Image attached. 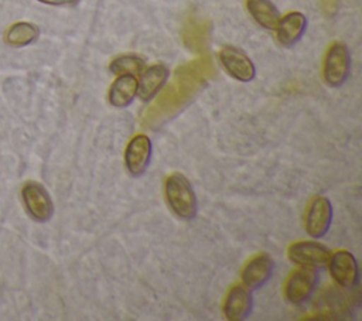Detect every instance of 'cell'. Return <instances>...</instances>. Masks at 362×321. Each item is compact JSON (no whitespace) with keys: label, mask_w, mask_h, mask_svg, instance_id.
Wrapping results in <instances>:
<instances>
[{"label":"cell","mask_w":362,"mask_h":321,"mask_svg":"<svg viewBox=\"0 0 362 321\" xmlns=\"http://www.w3.org/2000/svg\"><path fill=\"white\" fill-rule=\"evenodd\" d=\"M252 304L253 300L249 288L242 284H235L226 294L223 314L229 321H242L250 315Z\"/></svg>","instance_id":"12"},{"label":"cell","mask_w":362,"mask_h":321,"mask_svg":"<svg viewBox=\"0 0 362 321\" xmlns=\"http://www.w3.org/2000/svg\"><path fill=\"white\" fill-rule=\"evenodd\" d=\"M146 66V61L137 54H123L112 59L109 69L115 75H139Z\"/></svg>","instance_id":"19"},{"label":"cell","mask_w":362,"mask_h":321,"mask_svg":"<svg viewBox=\"0 0 362 321\" xmlns=\"http://www.w3.org/2000/svg\"><path fill=\"white\" fill-rule=\"evenodd\" d=\"M164 194L170 209L181 219H192L198 211L197 195L188 178L181 173H173L165 178Z\"/></svg>","instance_id":"2"},{"label":"cell","mask_w":362,"mask_h":321,"mask_svg":"<svg viewBox=\"0 0 362 321\" xmlns=\"http://www.w3.org/2000/svg\"><path fill=\"white\" fill-rule=\"evenodd\" d=\"M137 95V78L136 75H117L110 85L107 99L115 107L129 106Z\"/></svg>","instance_id":"15"},{"label":"cell","mask_w":362,"mask_h":321,"mask_svg":"<svg viewBox=\"0 0 362 321\" xmlns=\"http://www.w3.org/2000/svg\"><path fill=\"white\" fill-rule=\"evenodd\" d=\"M274 263L267 253L253 256L242 270V283L247 288H259L272 277Z\"/></svg>","instance_id":"13"},{"label":"cell","mask_w":362,"mask_h":321,"mask_svg":"<svg viewBox=\"0 0 362 321\" xmlns=\"http://www.w3.org/2000/svg\"><path fill=\"white\" fill-rule=\"evenodd\" d=\"M318 274L315 267L301 266L300 269L294 270L286 281L284 286V296L288 303L291 304H303L308 300L317 286Z\"/></svg>","instance_id":"5"},{"label":"cell","mask_w":362,"mask_h":321,"mask_svg":"<svg viewBox=\"0 0 362 321\" xmlns=\"http://www.w3.org/2000/svg\"><path fill=\"white\" fill-rule=\"evenodd\" d=\"M307 27V18L300 11H290L286 16L280 17L276 25L277 41L283 47H291L303 37Z\"/></svg>","instance_id":"14"},{"label":"cell","mask_w":362,"mask_h":321,"mask_svg":"<svg viewBox=\"0 0 362 321\" xmlns=\"http://www.w3.org/2000/svg\"><path fill=\"white\" fill-rule=\"evenodd\" d=\"M351 72V55L344 42L335 41L329 45L322 65V76L328 86L338 88L349 76Z\"/></svg>","instance_id":"3"},{"label":"cell","mask_w":362,"mask_h":321,"mask_svg":"<svg viewBox=\"0 0 362 321\" xmlns=\"http://www.w3.org/2000/svg\"><path fill=\"white\" fill-rule=\"evenodd\" d=\"M38 35H40V28L35 24L20 21L13 24L6 31L4 41L11 47H23L35 41Z\"/></svg>","instance_id":"18"},{"label":"cell","mask_w":362,"mask_h":321,"mask_svg":"<svg viewBox=\"0 0 362 321\" xmlns=\"http://www.w3.org/2000/svg\"><path fill=\"white\" fill-rule=\"evenodd\" d=\"M21 198L28 214L38 222H45L52 216L54 205L48 191L35 181H28L21 188Z\"/></svg>","instance_id":"6"},{"label":"cell","mask_w":362,"mask_h":321,"mask_svg":"<svg viewBox=\"0 0 362 321\" xmlns=\"http://www.w3.org/2000/svg\"><path fill=\"white\" fill-rule=\"evenodd\" d=\"M170 76V69L164 64H154L141 71L137 79V95L143 102L151 100L160 93Z\"/></svg>","instance_id":"11"},{"label":"cell","mask_w":362,"mask_h":321,"mask_svg":"<svg viewBox=\"0 0 362 321\" xmlns=\"http://www.w3.org/2000/svg\"><path fill=\"white\" fill-rule=\"evenodd\" d=\"M246 8L252 18L266 30H274L280 20V13L270 0H246Z\"/></svg>","instance_id":"17"},{"label":"cell","mask_w":362,"mask_h":321,"mask_svg":"<svg viewBox=\"0 0 362 321\" xmlns=\"http://www.w3.org/2000/svg\"><path fill=\"white\" fill-rule=\"evenodd\" d=\"M328 270L332 280L345 290H354L359 284V269L355 256L348 250L331 253Z\"/></svg>","instance_id":"4"},{"label":"cell","mask_w":362,"mask_h":321,"mask_svg":"<svg viewBox=\"0 0 362 321\" xmlns=\"http://www.w3.org/2000/svg\"><path fill=\"white\" fill-rule=\"evenodd\" d=\"M219 61L225 71L240 82H249L256 75V68L250 58L240 49L233 45H225L219 49Z\"/></svg>","instance_id":"7"},{"label":"cell","mask_w":362,"mask_h":321,"mask_svg":"<svg viewBox=\"0 0 362 321\" xmlns=\"http://www.w3.org/2000/svg\"><path fill=\"white\" fill-rule=\"evenodd\" d=\"M332 222V205L327 197L314 198L305 212V232L308 236L318 239L322 238Z\"/></svg>","instance_id":"8"},{"label":"cell","mask_w":362,"mask_h":321,"mask_svg":"<svg viewBox=\"0 0 362 321\" xmlns=\"http://www.w3.org/2000/svg\"><path fill=\"white\" fill-rule=\"evenodd\" d=\"M38 1L49 6H75L79 3V0H38Z\"/></svg>","instance_id":"20"},{"label":"cell","mask_w":362,"mask_h":321,"mask_svg":"<svg viewBox=\"0 0 362 321\" xmlns=\"http://www.w3.org/2000/svg\"><path fill=\"white\" fill-rule=\"evenodd\" d=\"M214 64L206 55L178 66L174 74V79L164 89L150 110L158 113V116H161L163 112L167 115L177 112V109L182 107V105L198 92V89L214 75Z\"/></svg>","instance_id":"1"},{"label":"cell","mask_w":362,"mask_h":321,"mask_svg":"<svg viewBox=\"0 0 362 321\" xmlns=\"http://www.w3.org/2000/svg\"><path fill=\"white\" fill-rule=\"evenodd\" d=\"M151 140L147 134H136L130 139L124 150V167L130 175L144 174L151 158Z\"/></svg>","instance_id":"10"},{"label":"cell","mask_w":362,"mask_h":321,"mask_svg":"<svg viewBox=\"0 0 362 321\" xmlns=\"http://www.w3.org/2000/svg\"><path fill=\"white\" fill-rule=\"evenodd\" d=\"M208 37H209V24L205 20L197 17L195 14H191L185 20L182 27V38L185 45L194 51L202 49L206 45Z\"/></svg>","instance_id":"16"},{"label":"cell","mask_w":362,"mask_h":321,"mask_svg":"<svg viewBox=\"0 0 362 321\" xmlns=\"http://www.w3.org/2000/svg\"><path fill=\"white\" fill-rule=\"evenodd\" d=\"M287 256L294 264L310 266L317 269L328 263L331 252L322 243L314 240H300L290 245Z\"/></svg>","instance_id":"9"}]
</instances>
